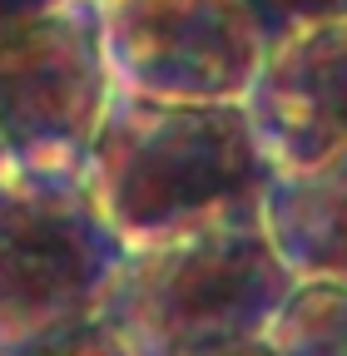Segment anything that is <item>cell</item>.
<instances>
[{
  "mask_svg": "<svg viewBox=\"0 0 347 356\" xmlns=\"http://www.w3.org/2000/svg\"><path fill=\"white\" fill-rule=\"evenodd\" d=\"M273 173L243 104L144 99L129 89H114L84 159L90 198L124 248L263 208Z\"/></svg>",
  "mask_w": 347,
  "mask_h": 356,
  "instance_id": "obj_1",
  "label": "cell"
},
{
  "mask_svg": "<svg viewBox=\"0 0 347 356\" xmlns=\"http://www.w3.org/2000/svg\"><path fill=\"white\" fill-rule=\"evenodd\" d=\"M288 287L293 273L268 243L263 208H233L124 248L100 322L129 356H184L263 337Z\"/></svg>",
  "mask_w": 347,
  "mask_h": 356,
  "instance_id": "obj_2",
  "label": "cell"
},
{
  "mask_svg": "<svg viewBox=\"0 0 347 356\" xmlns=\"http://www.w3.org/2000/svg\"><path fill=\"white\" fill-rule=\"evenodd\" d=\"M124 243L84 173L0 178V356H25L100 322Z\"/></svg>",
  "mask_w": 347,
  "mask_h": 356,
  "instance_id": "obj_3",
  "label": "cell"
},
{
  "mask_svg": "<svg viewBox=\"0 0 347 356\" xmlns=\"http://www.w3.org/2000/svg\"><path fill=\"white\" fill-rule=\"evenodd\" d=\"M114 99L100 6L60 0L0 30V144L20 173H84Z\"/></svg>",
  "mask_w": 347,
  "mask_h": 356,
  "instance_id": "obj_4",
  "label": "cell"
},
{
  "mask_svg": "<svg viewBox=\"0 0 347 356\" xmlns=\"http://www.w3.org/2000/svg\"><path fill=\"white\" fill-rule=\"evenodd\" d=\"M114 89L184 104H243L268 55L248 0H95Z\"/></svg>",
  "mask_w": 347,
  "mask_h": 356,
  "instance_id": "obj_5",
  "label": "cell"
},
{
  "mask_svg": "<svg viewBox=\"0 0 347 356\" xmlns=\"http://www.w3.org/2000/svg\"><path fill=\"white\" fill-rule=\"evenodd\" d=\"M248 124L273 168H308L347 149V20L268 44L248 95Z\"/></svg>",
  "mask_w": 347,
  "mask_h": 356,
  "instance_id": "obj_6",
  "label": "cell"
},
{
  "mask_svg": "<svg viewBox=\"0 0 347 356\" xmlns=\"http://www.w3.org/2000/svg\"><path fill=\"white\" fill-rule=\"evenodd\" d=\"M263 228L293 282H347V149L308 168H278Z\"/></svg>",
  "mask_w": 347,
  "mask_h": 356,
  "instance_id": "obj_7",
  "label": "cell"
},
{
  "mask_svg": "<svg viewBox=\"0 0 347 356\" xmlns=\"http://www.w3.org/2000/svg\"><path fill=\"white\" fill-rule=\"evenodd\" d=\"M263 341L273 356H347V282H293Z\"/></svg>",
  "mask_w": 347,
  "mask_h": 356,
  "instance_id": "obj_8",
  "label": "cell"
},
{
  "mask_svg": "<svg viewBox=\"0 0 347 356\" xmlns=\"http://www.w3.org/2000/svg\"><path fill=\"white\" fill-rule=\"evenodd\" d=\"M248 6L268 44H278L293 30H308V25L347 20V0H248Z\"/></svg>",
  "mask_w": 347,
  "mask_h": 356,
  "instance_id": "obj_9",
  "label": "cell"
},
{
  "mask_svg": "<svg viewBox=\"0 0 347 356\" xmlns=\"http://www.w3.org/2000/svg\"><path fill=\"white\" fill-rule=\"evenodd\" d=\"M25 356H129V351L119 346V337L105 322H95V327H79V332H70V337H60L50 346H35Z\"/></svg>",
  "mask_w": 347,
  "mask_h": 356,
  "instance_id": "obj_10",
  "label": "cell"
},
{
  "mask_svg": "<svg viewBox=\"0 0 347 356\" xmlns=\"http://www.w3.org/2000/svg\"><path fill=\"white\" fill-rule=\"evenodd\" d=\"M50 6H60V0H0V30H10V25H20V20L40 15V10H50Z\"/></svg>",
  "mask_w": 347,
  "mask_h": 356,
  "instance_id": "obj_11",
  "label": "cell"
},
{
  "mask_svg": "<svg viewBox=\"0 0 347 356\" xmlns=\"http://www.w3.org/2000/svg\"><path fill=\"white\" fill-rule=\"evenodd\" d=\"M184 356H273V346L263 337H248V341H224V346H203V351H184Z\"/></svg>",
  "mask_w": 347,
  "mask_h": 356,
  "instance_id": "obj_12",
  "label": "cell"
},
{
  "mask_svg": "<svg viewBox=\"0 0 347 356\" xmlns=\"http://www.w3.org/2000/svg\"><path fill=\"white\" fill-rule=\"evenodd\" d=\"M10 173V159H6V144H0V178H6Z\"/></svg>",
  "mask_w": 347,
  "mask_h": 356,
  "instance_id": "obj_13",
  "label": "cell"
}]
</instances>
